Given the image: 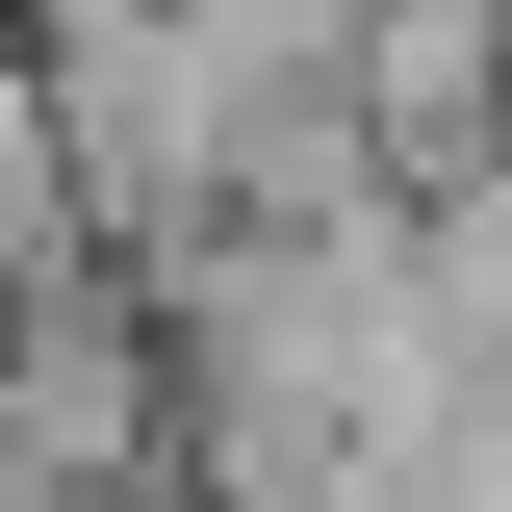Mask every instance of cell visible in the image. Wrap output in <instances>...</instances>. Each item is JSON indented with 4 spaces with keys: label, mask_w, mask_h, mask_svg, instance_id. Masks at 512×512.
Here are the masks:
<instances>
[{
    "label": "cell",
    "mask_w": 512,
    "mask_h": 512,
    "mask_svg": "<svg viewBox=\"0 0 512 512\" xmlns=\"http://www.w3.org/2000/svg\"><path fill=\"white\" fill-rule=\"evenodd\" d=\"M333 77H359V128H384L410 205L512 154V0H333Z\"/></svg>",
    "instance_id": "1"
}]
</instances>
